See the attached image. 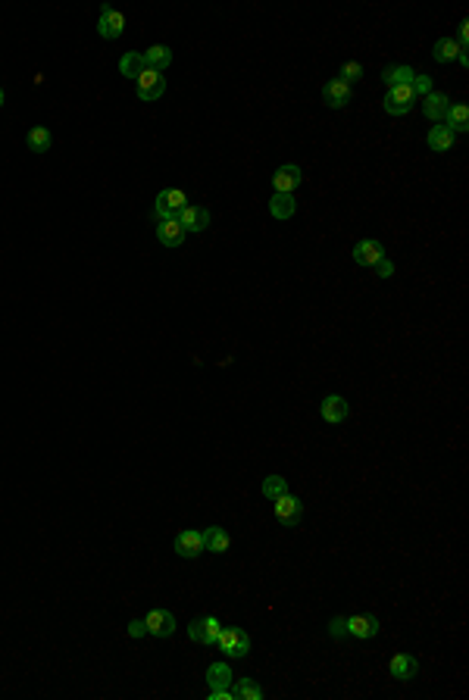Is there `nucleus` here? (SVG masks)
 <instances>
[{"instance_id": "f257e3e1", "label": "nucleus", "mask_w": 469, "mask_h": 700, "mask_svg": "<svg viewBox=\"0 0 469 700\" xmlns=\"http://www.w3.org/2000/svg\"><path fill=\"white\" fill-rule=\"evenodd\" d=\"M188 207V194L179 191V188H166V191L157 194V203H154V219L157 222H169L179 216V210Z\"/></svg>"}, {"instance_id": "f03ea898", "label": "nucleus", "mask_w": 469, "mask_h": 700, "mask_svg": "<svg viewBox=\"0 0 469 700\" xmlns=\"http://www.w3.org/2000/svg\"><path fill=\"white\" fill-rule=\"evenodd\" d=\"M219 650L225 653V657L238 660V657H247L251 653V635H247L244 629H222L216 638Z\"/></svg>"}, {"instance_id": "7ed1b4c3", "label": "nucleus", "mask_w": 469, "mask_h": 700, "mask_svg": "<svg viewBox=\"0 0 469 700\" xmlns=\"http://www.w3.org/2000/svg\"><path fill=\"white\" fill-rule=\"evenodd\" d=\"M416 103V94L410 85H395L388 91V97H385V113L388 116H404V113H410Z\"/></svg>"}, {"instance_id": "20e7f679", "label": "nucleus", "mask_w": 469, "mask_h": 700, "mask_svg": "<svg viewBox=\"0 0 469 700\" xmlns=\"http://www.w3.org/2000/svg\"><path fill=\"white\" fill-rule=\"evenodd\" d=\"M125 32V16L113 6H101V19H97V35L103 41H116L119 35Z\"/></svg>"}, {"instance_id": "39448f33", "label": "nucleus", "mask_w": 469, "mask_h": 700, "mask_svg": "<svg viewBox=\"0 0 469 700\" xmlns=\"http://www.w3.org/2000/svg\"><path fill=\"white\" fill-rule=\"evenodd\" d=\"M163 91H166V79H163L160 72L145 69V72L138 75V101L154 103V101H160V97H163Z\"/></svg>"}, {"instance_id": "423d86ee", "label": "nucleus", "mask_w": 469, "mask_h": 700, "mask_svg": "<svg viewBox=\"0 0 469 700\" xmlns=\"http://www.w3.org/2000/svg\"><path fill=\"white\" fill-rule=\"evenodd\" d=\"M322 101H325V107L341 110V107H347V103L354 101V91H351V85H347V81H341V79H329V81L322 85Z\"/></svg>"}, {"instance_id": "0eeeda50", "label": "nucleus", "mask_w": 469, "mask_h": 700, "mask_svg": "<svg viewBox=\"0 0 469 700\" xmlns=\"http://www.w3.org/2000/svg\"><path fill=\"white\" fill-rule=\"evenodd\" d=\"M207 547H203V532L198 529H185L176 534V553L181 556V560H194V556H200Z\"/></svg>"}, {"instance_id": "6e6552de", "label": "nucleus", "mask_w": 469, "mask_h": 700, "mask_svg": "<svg viewBox=\"0 0 469 700\" xmlns=\"http://www.w3.org/2000/svg\"><path fill=\"white\" fill-rule=\"evenodd\" d=\"M145 626H147V635L169 638V635H176V616L169 609H150L145 616Z\"/></svg>"}, {"instance_id": "1a4fd4ad", "label": "nucleus", "mask_w": 469, "mask_h": 700, "mask_svg": "<svg viewBox=\"0 0 469 700\" xmlns=\"http://www.w3.org/2000/svg\"><path fill=\"white\" fill-rule=\"evenodd\" d=\"M300 182H304V172H300V166L285 163V166H278L276 176H272V191H276V194H294V188H298Z\"/></svg>"}, {"instance_id": "9d476101", "label": "nucleus", "mask_w": 469, "mask_h": 700, "mask_svg": "<svg viewBox=\"0 0 469 700\" xmlns=\"http://www.w3.org/2000/svg\"><path fill=\"white\" fill-rule=\"evenodd\" d=\"M272 503H276L278 522L288 525V529H294V525L300 522V516H304V503H300L298 498H291V494H282V498H276Z\"/></svg>"}, {"instance_id": "9b49d317", "label": "nucleus", "mask_w": 469, "mask_h": 700, "mask_svg": "<svg viewBox=\"0 0 469 700\" xmlns=\"http://www.w3.org/2000/svg\"><path fill=\"white\" fill-rule=\"evenodd\" d=\"M179 225L185 229V235L188 231H207L210 229V213L203 207H194V203H188L185 210H179Z\"/></svg>"}, {"instance_id": "f8f14e48", "label": "nucleus", "mask_w": 469, "mask_h": 700, "mask_svg": "<svg viewBox=\"0 0 469 700\" xmlns=\"http://www.w3.org/2000/svg\"><path fill=\"white\" fill-rule=\"evenodd\" d=\"M347 635L360 638V641H369V638L379 635V619L373 613H357L347 619Z\"/></svg>"}, {"instance_id": "ddd939ff", "label": "nucleus", "mask_w": 469, "mask_h": 700, "mask_svg": "<svg viewBox=\"0 0 469 700\" xmlns=\"http://www.w3.org/2000/svg\"><path fill=\"white\" fill-rule=\"evenodd\" d=\"M351 253H354V260H357L360 266H375V263L385 257V247H382L375 238H363V241H357V244H354Z\"/></svg>"}, {"instance_id": "4468645a", "label": "nucleus", "mask_w": 469, "mask_h": 700, "mask_svg": "<svg viewBox=\"0 0 469 700\" xmlns=\"http://www.w3.org/2000/svg\"><path fill=\"white\" fill-rule=\"evenodd\" d=\"M388 672L395 682H410V679H416V672H419V660L410 657V653H397V657H391Z\"/></svg>"}, {"instance_id": "2eb2a0df", "label": "nucleus", "mask_w": 469, "mask_h": 700, "mask_svg": "<svg viewBox=\"0 0 469 700\" xmlns=\"http://www.w3.org/2000/svg\"><path fill=\"white\" fill-rule=\"evenodd\" d=\"M448 107H451V97L441 94V91L426 94V101H422V113H426V119H432V122H444Z\"/></svg>"}, {"instance_id": "dca6fc26", "label": "nucleus", "mask_w": 469, "mask_h": 700, "mask_svg": "<svg viewBox=\"0 0 469 700\" xmlns=\"http://www.w3.org/2000/svg\"><path fill=\"white\" fill-rule=\"evenodd\" d=\"M141 57H145V66H147V69H154V72H160V75L172 66V50L166 47V44H154V47H147Z\"/></svg>"}, {"instance_id": "f3484780", "label": "nucleus", "mask_w": 469, "mask_h": 700, "mask_svg": "<svg viewBox=\"0 0 469 700\" xmlns=\"http://www.w3.org/2000/svg\"><path fill=\"white\" fill-rule=\"evenodd\" d=\"M157 241H160L163 247H181V241H185V229L179 225V219H169V222H157Z\"/></svg>"}, {"instance_id": "a211bd4d", "label": "nucleus", "mask_w": 469, "mask_h": 700, "mask_svg": "<svg viewBox=\"0 0 469 700\" xmlns=\"http://www.w3.org/2000/svg\"><path fill=\"white\" fill-rule=\"evenodd\" d=\"M320 413H322L325 423H344V419H347V401H344L341 394H329L322 401Z\"/></svg>"}, {"instance_id": "6ab92c4d", "label": "nucleus", "mask_w": 469, "mask_h": 700, "mask_svg": "<svg viewBox=\"0 0 469 700\" xmlns=\"http://www.w3.org/2000/svg\"><path fill=\"white\" fill-rule=\"evenodd\" d=\"M444 122H448V129H451L453 134L469 132V107H466V103H451V107H448V116H444Z\"/></svg>"}, {"instance_id": "aec40b11", "label": "nucleus", "mask_w": 469, "mask_h": 700, "mask_svg": "<svg viewBox=\"0 0 469 700\" xmlns=\"http://www.w3.org/2000/svg\"><path fill=\"white\" fill-rule=\"evenodd\" d=\"M207 684H210V691H225V688H232V669H229V663H213L207 669Z\"/></svg>"}, {"instance_id": "412c9836", "label": "nucleus", "mask_w": 469, "mask_h": 700, "mask_svg": "<svg viewBox=\"0 0 469 700\" xmlns=\"http://www.w3.org/2000/svg\"><path fill=\"white\" fill-rule=\"evenodd\" d=\"M294 210H298V203H294V194H276V191H272L269 213L276 216V219H291Z\"/></svg>"}, {"instance_id": "4be33fe9", "label": "nucleus", "mask_w": 469, "mask_h": 700, "mask_svg": "<svg viewBox=\"0 0 469 700\" xmlns=\"http://www.w3.org/2000/svg\"><path fill=\"white\" fill-rule=\"evenodd\" d=\"M453 141H457V134H453L448 125H435V129L429 132V147H432L435 154H444V150H451Z\"/></svg>"}, {"instance_id": "5701e85b", "label": "nucleus", "mask_w": 469, "mask_h": 700, "mask_svg": "<svg viewBox=\"0 0 469 700\" xmlns=\"http://www.w3.org/2000/svg\"><path fill=\"white\" fill-rule=\"evenodd\" d=\"M463 50H460V44L453 41V38H438L435 41V50H432V57H435V63H451V59H457Z\"/></svg>"}, {"instance_id": "b1692460", "label": "nucleus", "mask_w": 469, "mask_h": 700, "mask_svg": "<svg viewBox=\"0 0 469 700\" xmlns=\"http://www.w3.org/2000/svg\"><path fill=\"white\" fill-rule=\"evenodd\" d=\"M229 544H232V538L222 529H216V525L203 532V547H207L210 553H225L229 551Z\"/></svg>"}, {"instance_id": "393cba45", "label": "nucleus", "mask_w": 469, "mask_h": 700, "mask_svg": "<svg viewBox=\"0 0 469 700\" xmlns=\"http://www.w3.org/2000/svg\"><path fill=\"white\" fill-rule=\"evenodd\" d=\"M232 697H238V700H263V688L254 679H238L232 684Z\"/></svg>"}, {"instance_id": "a878e982", "label": "nucleus", "mask_w": 469, "mask_h": 700, "mask_svg": "<svg viewBox=\"0 0 469 700\" xmlns=\"http://www.w3.org/2000/svg\"><path fill=\"white\" fill-rule=\"evenodd\" d=\"M145 69H147V66H145V57H141V54H125L123 59H119V72H123L125 79L138 81V75L145 72Z\"/></svg>"}, {"instance_id": "bb28decb", "label": "nucleus", "mask_w": 469, "mask_h": 700, "mask_svg": "<svg viewBox=\"0 0 469 700\" xmlns=\"http://www.w3.org/2000/svg\"><path fill=\"white\" fill-rule=\"evenodd\" d=\"M50 144H54V134H50V129H44V125H35V129L28 132V147H32L35 154H44V150H50Z\"/></svg>"}, {"instance_id": "cd10ccee", "label": "nucleus", "mask_w": 469, "mask_h": 700, "mask_svg": "<svg viewBox=\"0 0 469 700\" xmlns=\"http://www.w3.org/2000/svg\"><path fill=\"white\" fill-rule=\"evenodd\" d=\"M413 75H416V69H410V66H388V69L382 72V79L395 88V85H410Z\"/></svg>"}, {"instance_id": "c85d7f7f", "label": "nucleus", "mask_w": 469, "mask_h": 700, "mask_svg": "<svg viewBox=\"0 0 469 700\" xmlns=\"http://www.w3.org/2000/svg\"><path fill=\"white\" fill-rule=\"evenodd\" d=\"M282 494H288V481L282 476H266V481H263V498L276 500V498H282Z\"/></svg>"}, {"instance_id": "c756f323", "label": "nucleus", "mask_w": 469, "mask_h": 700, "mask_svg": "<svg viewBox=\"0 0 469 700\" xmlns=\"http://www.w3.org/2000/svg\"><path fill=\"white\" fill-rule=\"evenodd\" d=\"M338 79L347 81V85H354V81L363 79V66H360V63H344L341 72H338Z\"/></svg>"}, {"instance_id": "7c9ffc66", "label": "nucleus", "mask_w": 469, "mask_h": 700, "mask_svg": "<svg viewBox=\"0 0 469 700\" xmlns=\"http://www.w3.org/2000/svg\"><path fill=\"white\" fill-rule=\"evenodd\" d=\"M410 88H413L416 97H426V94H432V79H429V75H419V72H416L413 81H410Z\"/></svg>"}, {"instance_id": "2f4dec72", "label": "nucleus", "mask_w": 469, "mask_h": 700, "mask_svg": "<svg viewBox=\"0 0 469 700\" xmlns=\"http://www.w3.org/2000/svg\"><path fill=\"white\" fill-rule=\"evenodd\" d=\"M203 622H207V638H203V644H216V638H219V631H222V622L216 619V616H203Z\"/></svg>"}, {"instance_id": "473e14b6", "label": "nucleus", "mask_w": 469, "mask_h": 700, "mask_svg": "<svg viewBox=\"0 0 469 700\" xmlns=\"http://www.w3.org/2000/svg\"><path fill=\"white\" fill-rule=\"evenodd\" d=\"M188 638H191L194 644H203V638H207V622H203V619H194L191 626H188Z\"/></svg>"}, {"instance_id": "72a5a7b5", "label": "nucleus", "mask_w": 469, "mask_h": 700, "mask_svg": "<svg viewBox=\"0 0 469 700\" xmlns=\"http://www.w3.org/2000/svg\"><path fill=\"white\" fill-rule=\"evenodd\" d=\"M329 635L335 638V641H341V638L347 635V619H341V616H335V619L329 622Z\"/></svg>"}, {"instance_id": "f704fd0d", "label": "nucleus", "mask_w": 469, "mask_h": 700, "mask_svg": "<svg viewBox=\"0 0 469 700\" xmlns=\"http://www.w3.org/2000/svg\"><path fill=\"white\" fill-rule=\"evenodd\" d=\"M375 275H379V278H391V275H395V263H391V260H379V263H375Z\"/></svg>"}, {"instance_id": "c9c22d12", "label": "nucleus", "mask_w": 469, "mask_h": 700, "mask_svg": "<svg viewBox=\"0 0 469 700\" xmlns=\"http://www.w3.org/2000/svg\"><path fill=\"white\" fill-rule=\"evenodd\" d=\"M147 635V626H145V619H135V622H128V638H145Z\"/></svg>"}, {"instance_id": "e433bc0d", "label": "nucleus", "mask_w": 469, "mask_h": 700, "mask_svg": "<svg viewBox=\"0 0 469 700\" xmlns=\"http://www.w3.org/2000/svg\"><path fill=\"white\" fill-rule=\"evenodd\" d=\"M466 41H469V22H460V50H466Z\"/></svg>"}, {"instance_id": "4c0bfd02", "label": "nucleus", "mask_w": 469, "mask_h": 700, "mask_svg": "<svg viewBox=\"0 0 469 700\" xmlns=\"http://www.w3.org/2000/svg\"><path fill=\"white\" fill-rule=\"evenodd\" d=\"M457 63H460V66H469V54H466V50H463V54L457 57Z\"/></svg>"}, {"instance_id": "58836bf2", "label": "nucleus", "mask_w": 469, "mask_h": 700, "mask_svg": "<svg viewBox=\"0 0 469 700\" xmlns=\"http://www.w3.org/2000/svg\"><path fill=\"white\" fill-rule=\"evenodd\" d=\"M4 97H6V94H4V88H0V107H4Z\"/></svg>"}]
</instances>
